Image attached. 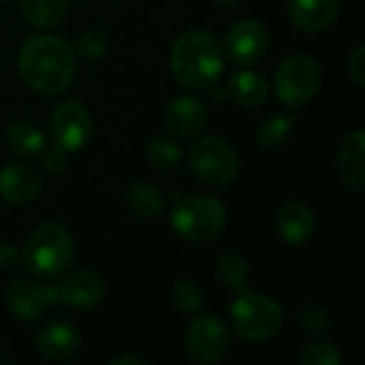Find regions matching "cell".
<instances>
[{"instance_id": "obj_1", "label": "cell", "mask_w": 365, "mask_h": 365, "mask_svg": "<svg viewBox=\"0 0 365 365\" xmlns=\"http://www.w3.org/2000/svg\"><path fill=\"white\" fill-rule=\"evenodd\" d=\"M17 71L24 83L43 94H60L75 79V51L53 34L30 36L17 53Z\"/></svg>"}, {"instance_id": "obj_2", "label": "cell", "mask_w": 365, "mask_h": 365, "mask_svg": "<svg viewBox=\"0 0 365 365\" xmlns=\"http://www.w3.org/2000/svg\"><path fill=\"white\" fill-rule=\"evenodd\" d=\"M169 66L182 86L205 90L218 83L225 71V51L214 34L188 30L173 43Z\"/></svg>"}, {"instance_id": "obj_3", "label": "cell", "mask_w": 365, "mask_h": 365, "mask_svg": "<svg viewBox=\"0 0 365 365\" xmlns=\"http://www.w3.org/2000/svg\"><path fill=\"white\" fill-rule=\"evenodd\" d=\"M75 257V242L66 227L58 222L41 225L24 244L21 263L24 267L43 280L58 278L68 269Z\"/></svg>"}, {"instance_id": "obj_4", "label": "cell", "mask_w": 365, "mask_h": 365, "mask_svg": "<svg viewBox=\"0 0 365 365\" xmlns=\"http://www.w3.org/2000/svg\"><path fill=\"white\" fill-rule=\"evenodd\" d=\"M171 225L175 233L186 242L205 244L222 233L227 225V210L218 199L212 197H184L171 212Z\"/></svg>"}, {"instance_id": "obj_5", "label": "cell", "mask_w": 365, "mask_h": 365, "mask_svg": "<svg viewBox=\"0 0 365 365\" xmlns=\"http://www.w3.org/2000/svg\"><path fill=\"white\" fill-rule=\"evenodd\" d=\"M282 308L276 299L261 293L242 291L231 304V323L240 338L248 342H267L282 327Z\"/></svg>"}, {"instance_id": "obj_6", "label": "cell", "mask_w": 365, "mask_h": 365, "mask_svg": "<svg viewBox=\"0 0 365 365\" xmlns=\"http://www.w3.org/2000/svg\"><path fill=\"white\" fill-rule=\"evenodd\" d=\"M188 163L192 173L210 186H227L240 173V156L222 137H201L192 143Z\"/></svg>"}, {"instance_id": "obj_7", "label": "cell", "mask_w": 365, "mask_h": 365, "mask_svg": "<svg viewBox=\"0 0 365 365\" xmlns=\"http://www.w3.org/2000/svg\"><path fill=\"white\" fill-rule=\"evenodd\" d=\"M321 86V68L306 53L289 56L280 62L274 75V94L287 107H304Z\"/></svg>"}, {"instance_id": "obj_8", "label": "cell", "mask_w": 365, "mask_h": 365, "mask_svg": "<svg viewBox=\"0 0 365 365\" xmlns=\"http://www.w3.org/2000/svg\"><path fill=\"white\" fill-rule=\"evenodd\" d=\"M231 346L227 325L212 317L203 314L197 317L186 331V349L188 355L199 364H218L227 357Z\"/></svg>"}, {"instance_id": "obj_9", "label": "cell", "mask_w": 365, "mask_h": 365, "mask_svg": "<svg viewBox=\"0 0 365 365\" xmlns=\"http://www.w3.org/2000/svg\"><path fill=\"white\" fill-rule=\"evenodd\" d=\"M49 130L56 145L66 152H77L92 137V115L83 103L62 101L51 113Z\"/></svg>"}, {"instance_id": "obj_10", "label": "cell", "mask_w": 365, "mask_h": 365, "mask_svg": "<svg viewBox=\"0 0 365 365\" xmlns=\"http://www.w3.org/2000/svg\"><path fill=\"white\" fill-rule=\"evenodd\" d=\"M269 45L267 28L257 19H242L233 24L225 34V51L233 64L250 66L257 64Z\"/></svg>"}, {"instance_id": "obj_11", "label": "cell", "mask_w": 365, "mask_h": 365, "mask_svg": "<svg viewBox=\"0 0 365 365\" xmlns=\"http://www.w3.org/2000/svg\"><path fill=\"white\" fill-rule=\"evenodd\" d=\"M6 304L15 319L19 321H36L41 314L60 304L58 289L51 284H38L32 280H13L6 289Z\"/></svg>"}, {"instance_id": "obj_12", "label": "cell", "mask_w": 365, "mask_h": 365, "mask_svg": "<svg viewBox=\"0 0 365 365\" xmlns=\"http://www.w3.org/2000/svg\"><path fill=\"white\" fill-rule=\"evenodd\" d=\"M207 124V109L205 105L192 94L175 96L165 111V126L171 135L180 139H188L199 135Z\"/></svg>"}, {"instance_id": "obj_13", "label": "cell", "mask_w": 365, "mask_h": 365, "mask_svg": "<svg viewBox=\"0 0 365 365\" xmlns=\"http://www.w3.org/2000/svg\"><path fill=\"white\" fill-rule=\"evenodd\" d=\"M38 173L24 163H9L0 169V199L11 205H24L41 195Z\"/></svg>"}, {"instance_id": "obj_14", "label": "cell", "mask_w": 365, "mask_h": 365, "mask_svg": "<svg viewBox=\"0 0 365 365\" xmlns=\"http://www.w3.org/2000/svg\"><path fill=\"white\" fill-rule=\"evenodd\" d=\"M56 289H58L60 304H66L71 308H92L105 295V282L92 269L73 272Z\"/></svg>"}, {"instance_id": "obj_15", "label": "cell", "mask_w": 365, "mask_h": 365, "mask_svg": "<svg viewBox=\"0 0 365 365\" xmlns=\"http://www.w3.org/2000/svg\"><path fill=\"white\" fill-rule=\"evenodd\" d=\"M79 344H81V336L77 327H73L71 323H62V321L49 323L47 327H43L34 340L36 351L49 361H64L73 357Z\"/></svg>"}, {"instance_id": "obj_16", "label": "cell", "mask_w": 365, "mask_h": 365, "mask_svg": "<svg viewBox=\"0 0 365 365\" xmlns=\"http://www.w3.org/2000/svg\"><path fill=\"white\" fill-rule=\"evenodd\" d=\"M340 13V0H291L289 17L304 32L327 30Z\"/></svg>"}, {"instance_id": "obj_17", "label": "cell", "mask_w": 365, "mask_h": 365, "mask_svg": "<svg viewBox=\"0 0 365 365\" xmlns=\"http://www.w3.org/2000/svg\"><path fill=\"white\" fill-rule=\"evenodd\" d=\"M314 227H317L314 214L304 203H297V201L284 203L276 214V231L291 246L306 244L312 237Z\"/></svg>"}, {"instance_id": "obj_18", "label": "cell", "mask_w": 365, "mask_h": 365, "mask_svg": "<svg viewBox=\"0 0 365 365\" xmlns=\"http://www.w3.org/2000/svg\"><path fill=\"white\" fill-rule=\"evenodd\" d=\"M365 133L359 128L351 133L338 152V173L344 182L355 192H361L365 186Z\"/></svg>"}, {"instance_id": "obj_19", "label": "cell", "mask_w": 365, "mask_h": 365, "mask_svg": "<svg viewBox=\"0 0 365 365\" xmlns=\"http://www.w3.org/2000/svg\"><path fill=\"white\" fill-rule=\"evenodd\" d=\"M227 88H229V96L246 109H255V107L263 105L269 94L267 81L255 71L231 73Z\"/></svg>"}, {"instance_id": "obj_20", "label": "cell", "mask_w": 365, "mask_h": 365, "mask_svg": "<svg viewBox=\"0 0 365 365\" xmlns=\"http://www.w3.org/2000/svg\"><path fill=\"white\" fill-rule=\"evenodd\" d=\"M9 148L24 158H36L45 152V135L38 130L36 124L19 120L13 122L6 130Z\"/></svg>"}, {"instance_id": "obj_21", "label": "cell", "mask_w": 365, "mask_h": 365, "mask_svg": "<svg viewBox=\"0 0 365 365\" xmlns=\"http://www.w3.org/2000/svg\"><path fill=\"white\" fill-rule=\"evenodd\" d=\"M126 207L141 218H154L165 210V199L158 188L148 182H135L124 190Z\"/></svg>"}, {"instance_id": "obj_22", "label": "cell", "mask_w": 365, "mask_h": 365, "mask_svg": "<svg viewBox=\"0 0 365 365\" xmlns=\"http://www.w3.org/2000/svg\"><path fill=\"white\" fill-rule=\"evenodd\" d=\"M19 11L30 26L53 28L64 19L68 0H19Z\"/></svg>"}, {"instance_id": "obj_23", "label": "cell", "mask_w": 365, "mask_h": 365, "mask_svg": "<svg viewBox=\"0 0 365 365\" xmlns=\"http://www.w3.org/2000/svg\"><path fill=\"white\" fill-rule=\"evenodd\" d=\"M295 130V120L289 113H274L261 122L257 130V143L263 150H280L289 143Z\"/></svg>"}, {"instance_id": "obj_24", "label": "cell", "mask_w": 365, "mask_h": 365, "mask_svg": "<svg viewBox=\"0 0 365 365\" xmlns=\"http://www.w3.org/2000/svg\"><path fill=\"white\" fill-rule=\"evenodd\" d=\"M216 276L222 287H229L237 293L246 291L248 276H250V265L248 259L242 257L240 252H225L220 255L216 263Z\"/></svg>"}, {"instance_id": "obj_25", "label": "cell", "mask_w": 365, "mask_h": 365, "mask_svg": "<svg viewBox=\"0 0 365 365\" xmlns=\"http://www.w3.org/2000/svg\"><path fill=\"white\" fill-rule=\"evenodd\" d=\"M295 325L310 336H323L331 329L334 321L327 308L319 304H304L295 310Z\"/></svg>"}, {"instance_id": "obj_26", "label": "cell", "mask_w": 365, "mask_h": 365, "mask_svg": "<svg viewBox=\"0 0 365 365\" xmlns=\"http://www.w3.org/2000/svg\"><path fill=\"white\" fill-rule=\"evenodd\" d=\"M145 156H148V160H150V165L154 169L169 171L175 165H180L182 150H180V145L175 141H171L167 137H154L145 148Z\"/></svg>"}, {"instance_id": "obj_27", "label": "cell", "mask_w": 365, "mask_h": 365, "mask_svg": "<svg viewBox=\"0 0 365 365\" xmlns=\"http://www.w3.org/2000/svg\"><path fill=\"white\" fill-rule=\"evenodd\" d=\"M171 299L186 314L199 312L203 308V291L195 280H178L171 289Z\"/></svg>"}, {"instance_id": "obj_28", "label": "cell", "mask_w": 365, "mask_h": 365, "mask_svg": "<svg viewBox=\"0 0 365 365\" xmlns=\"http://www.w3.org/2000/svg\"><path fill=\"white\" fill-rule=\"evenodd\" d=\"M109 47V36L101 30H88L75 41V51L86 60H101Z\"/></svg>"}, {"instance_id": "obj_29", "label": "cell", "mask_w": 365, "mask_h": 365, "mask_svg": "<svg viewBox=\"0 0 365 365\" xmlns=\"http://www.w3.org/2000/svg\"><path fill=\"white\" fill-rule=\"evenodd\" d=\"M297 361L302 365H340L342 355L334 342H317V344L308 346L297 357Z\"/></svg>"}, {"instance_id": "obj_30", "label": "cell", "mask_w": 365, "mask_h": 365, "mask_svg": "<svg viewBox=\"0 0 365 365\" xmlns=\"http://www.w3.org/2000/svg\"><path fill=\"white\" fill-rule=\"evenodd\" d=\"M349 75L353 77V81L357 83V86H365V49L364 45H359V47H355L353 49V53H351V58H349Z\"/></svg>"}, {"instance_id": "obj_31", "label": "cell", "mask_w": 365, "mask_h": 365, "mask_svg": "<svg viewBox=\"0 0 365 365\" xmlns=\"http://www.w3.org/2000/svg\"><path fill=\"white\" fill-rule=\"evenodd\" d=\"M45 154V167L49 173H62L64 167H66V150H62L60 145L43 152Z\"/></svg>"}, {"instance_id": "obj_32", "label": "cell", "mask_w": 365, "mask_h": 365, "mask_svg": "<svg viewBox=\"0 0 365 365\" xmlns=\"http://www.w3.org/2000/svg\"><path fill=\"white\" fill-rule=\"evenodd\" d=\"M21 261V250H17L13 244H0V269L9 272L17 267Z\"/></svg>"}, {"instance_id": "obj_33", "label": "cell", "mask_w": 365, "mask_h": 365, "mask_svg": "<svg viewBox=\"0 0 365 365\" xmlns=\"http://www.w3.org/2000/svg\"><path fill=\"white\" fill-rule=\"evenodd\" d=\"M111 364H150V359H145V357H135V355H122V357L111 359Z\"/></svg>"}, {"instance_id": "obj_34", "label": "cell", "mask_w": 365, "mask_h": 365, "mask_svg": "<svg viewBox=\"0 0 365 365\" xmlns=\"http://www.w3.org/2000/svg\"><path fill=\"white\" fill-rule=\"evenodd\" d=\"M214 2L225 4V6H231V4H240V2H244V0H214Z\"/></svg>"}, {"instance_id": "obj_35", "label": "cell", "mask_w": 365, "mask_h": 365, "mask_svg": "<svg viewBox=\"0 0 365 365\" xmlns=\"http://www.w3.org/2000/svg\"><path fill=\"white\" fill-rule=\"evenodd\" d=\"M0 349H2V340H0Z\"/></svg>"}, {"instance_id": "obj_36", "label": "cell", "mask_w": 365, "mask_h": 365, "mask_svg": "<svg viewBox=\"0 0 365 365\" xmlns=\"http://www.w3.org/2000/svg\"><path fill=\"white\" fill-rule=\"evenodd\" d=\"M2 2H4V0H0V4H2Z\"/></svg>"}]
</instances>
